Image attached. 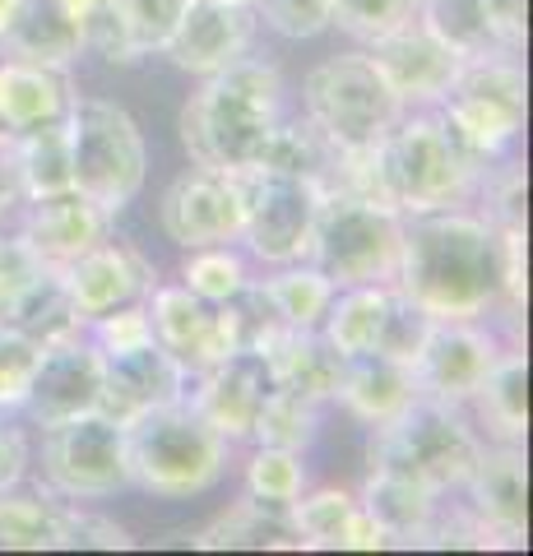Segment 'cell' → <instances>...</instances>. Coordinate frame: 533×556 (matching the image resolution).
I'll use <instances>...</instances> for the list:
<instances>
[{
    "mask_svg": "<svg viewBox=\"0 0 533 556\" xmlns=\"http://www.w3.org/2000/svg\"><path fill=\"white\" fill-rule=\"evenodd\" d=\"M394 288L432 320H483L524 302V228H496L469 208L404 218Z\"/></svg>",
    "mask_w": 533,
    "mask_h": 556,
    "instance_id": "cell-1",
    "label": "cell"
},
{
    "mask_svg": "<svg viewBox=\"0 0 533 556\" xmlns=\"http://www.w3.org/2000/svg\"><path fill=\"white\" fill-rule=\"evenodd\" d=\"M283 121V79L265 61L242 56L204 79L181 108V144L195 167L251 172Z\"/></svg>",
    "mask_w": 533,
    "mask_h": 556,
    "instance_id": "cell-2",
    "label": "cell"
},
{
    "mask_svg": "<svg viewBox=\"0 0 533 556\" xmlns=\"http://www.w3.org/2000/svg\"><path fill=\"white\" fill-rule=\"evenodd\" d=\"M483 167L487 163L432 108H408L381 144L371 149L376 195H381V204L399 208L404 218L436 214V208H464L478 195Z\"/></svg>",
    "mask_w": 533,
    "mask_h": 556,
    "instance_id": "cell-3",
    "label": "cell"
},
{
    "mask_svg": "<svg viewBox=\"0 0 533 556\" xmlns=\"http://www.w3.org/2000/svg\"><path fill=\"white\" fill-rule=\"evenodd\" d=\"M228 445L232 441L218 437L186 399L181 404L144 408L126 422L130 482L167 501L210 492L223 478V468H228Z\"/></svg>",
    "mask_w": 533,
    "mask_h": 556,
    "instance_id": "cell-4",
    "label": "cell"
},
{
    "mask_svg": "<svg viewBox=\"0 0 533 556\" xmlns=\"http://www.w3.org/2000/svg\"><path fill=\"white\" fill-rule=\"evenodd\" d=\"M483 437L469 427L459 404H441V399L418 394L413 404L376 427L371 437V468L413 478L432 492H459L469 478L473 459L483 455Z\"/></svg>",
    "mask_w": 533,
    "mask_h": 556,
    "instance_id": "cell-5",
    "label": "cell"
},
{
    "mask_svg": "<svg viewBox=\"0 0 533 556\" xmlns=\"http://www.w3.org/2000/svg\"><path fill=\"white\" fill-rule=\"evenodd\" d=\"M404 255V214L353 190H325L312 228V265L334 288L394 283Z\"/></svg>",
    "mask_w": 533,
    "mask_h": 556,
    "instance_id": "cell-6",
    "label": "cell"
},
{
    "mask_svg": "<svg viewBox=\"0 0 533 556\" xmlns=\"http://www.w3.org/2000/svg\"><path fill=\"white\" fill-rule=\"evenodd\" d=\"M65 135H71L75 190L107 214H122L144 190L149 172V149L135 116L107 98H75L65 112Z\"/></svg>",
    "mask_w": 533,
    "mask_h": 556,
    "instance_id": "cell-7",
    "label": "cell"
},
{
    "mask_svg": "<svg viewBox=\"0 0 533 556\" xmlns=\"http://www.w3.org/2000/svg\"><path fill=\"white\" fill-rule=\"evenodd\" d=\"M302 102L306 121L343 153L376 149L394 121L408 112L390 93V84L381 79L367 51H343V56L320 61L302 84Z\"/></svg>",
    "mask_w": 533,
    "mask_h": 556,
    "instance_id": "cell-8",
    "label": "cell"
},
{
    "mask_svg": "<svg viewBox=\"0 0 533 556\" xmlns=\"http://www.w3.org/2000/svg\"><path fill=\"white\" fill-rule=\"evenodd\" d=\"M524 108H529V84L520 51H487V56L459 61L450 89L436 102L445 126L483 163L506 159V149L524 130Z\"/></svg>",
    "mask_w": 533,
    "mask_h": 556,
    "instance_id": "cell-9",
    "label": "cell"
},
{
    "mask_svg": "<svg viewBox=\"0 0 533 556\" xmlns=\"http://www.w3.org/2000/svg\"><path fill=\"white\" fill-rule=\"evenodd\" d=\"M42 482L61 501H102L130 486L126 427L107 413H79L47 427L42 437Z\"/></svg>",
    "mask_w": 533,
    "mask_h": 556,
    "instance_id": "cell-10",
    "label": "cell"
},
{
    "mask_svg": "<svg viewBox=\"0 0 533 556\" xmlns=\"http://www.w3.org/2000/svg\"><path fill=\"white\" fill-rule=\"evenodd\" d=\"M242 177V237L265 265H297L312 255V228L325 186L288 172L251 167Z\"/></svg>",
    "mask_w": 533,
    "mask_h": 556,
    "instance_id": "cell-11",
    "label": "cell"
},
{
    "mask_svg": "<svg viewBox=\"0 0 533 556\" xmlns=\"http://www.w3.org/2000/svg\"><path fill=\"white\" fill-rule=\"evenodd\" d=\"M167 241L195 251V247H232L242 237V177L237 172L191 167L167 186L158 204Z\"/></svg>",
    "mask_w": 533,
    "mask_h": 556,
    "instance_id": "cell-12",
    "label": "cell"
},
{
    "mask_svg": "<svg viewBox=\"0 0 533 556\" xmlns=\"http://www.w3.org/2000/svg\"><path fill=\"white\" fill-rule=\"evenodd\" d=\"M506 348L492 334L487 325L478 320H432V334H427L418 362H413V376H418V390L427 399H441V404H469L478 394V386L487 380V371L496 367Z\"/></svg>",
    "mask_w": 533,
    "mask_h": 556,
    "instance_id": "cell-13",
    "label": "cell"
},
{
    "mask_svg": "<svg viewBox=\"0 0 533 556\" xmlns=\"http://www.w3.org/2000/svg\"><path fill=\"white\" fill-rule=\"evenodd\" d=\"M255 28H261L255 5H237V0H186L163 56L177 70H186V75L210 79L218 70L251 56Z\"/></svg>",
    "mask_w": 533,
    "mask_h": 556,
    "instance_id": "cell-14",
    "label": "cell"
},
{
    "mask_svg": "<svg viewBox=\"0 0 533 556\" xmlns=\"http://www.w3.org/2000/svg\"><path fill=\"white\" fill-rule=\"evenodd\" d=\"M98 399H102V353L93 339L75 334L42 348L38 371H33L20 408L33 417V427L47 431L56 422H71L79 413H98Z\"/></svg>",
    "mask_w": 533,
    "mask_h": 556,
    "instance_id": "cell-15",
    "label": "cell"
},
{
    "mask_svg": "<svg viewBox=\"0 0 533 556\" xmlns=\"http://www.w3.org/2000/svg\"><path fill=\"white\" fill-rule=\"evenodd\" d=\"M459 492H469V515L492 543L520 547L529 538V468L520 445H483Z\"/></svg>",
    "mask_w": 533,
    "mask_h": 556,
    "instance_id": "cell-16",
    "label": "cell"
},
{
    "mask_svg": "<svg viewBox=\"0 0 533 556\" xmlns=\"http://www.w3.org/2000/svg\"><path fill=\"white\" fill-rule=\"evenodd\" d=\"M367 56L404 108H436L459 70V56L418 24V14L394 33H385V38H376Z\"/></svg>",
    "mask_w": 533,
    "mask_h": 556,
    "instance_id": "cell-17",
    "label": "cell"
},
{
    "mask_svg": "<svg viewBox=\"0 0 533 556\" xmlns=\"http://www.w3.org/2000/svg\"><path fill=\"white\" fill-rule=\"evenodd\" d=\"M186 376L181 362L167 353L163 343H140L126 353H102V399L98 413H107L112 422H130L144 408H163V404H181L186 399Z\"/></svg>",
    "mask_w": 533,
    "mask_h": 556,
    "instance_id": "cell-18",
    "label": "cell"
},
{
    "mask_svg": "<svg viewBox=\"0 0 533 556\" xmlns=\"http://www.w3.org/2000/svg\"><path fill=\"white\" fill-rule=\"evenodd\" d=\"M149 325H153V343H163L172 357L181 362L186 376L210 371L214 362L232 357V339L223 325V311L200 302L191 288H158L149 292Z\"/></svg>",
    "mask_w": 533,
    "mask_h": 556,
    "instance_id": "cell-19",
    "label": "cell"
},
{
    "mask_svg": "<svg viewBox=\"0 0 533 556\" xmlns=\"http://www.w3.org/2000/svg\"><path fill=\"white\" fill-rule=\"evenodd\" d=\"M274 394V376L265 353H232L214 362L210 371H200V386L186 390L191 404L218 437L228 441H251L255 413L265 408V399Z\"/></svg>",
    "mask_w": 533,
    "mask_h": 556,
    "instance_id": "cell-20",
    "label": "cell"
},
{
    "mask_svg": "<svg viewBox=\"0 0 533 556\" xmlns=\"http://www.w3.org/2000/svg\"><path fill=\"white\" fill-rule=\"evenodd\" d=\"M61 278H65V292H71L84 329H89V320L107 316V311H116V306L144 302L158 274H153V265L130 247V241L107 237L89 255H79L75 265H65Z\"/></svg>",
    "mask_w": 533,
    "mask_h": 556,
    "instance_id": "cell-21",
    "label": "cell"
},
{
    "mask_svg": "<svg viewBox=\"0 0 533 556\" xmlns=\"http://www.w3.org/2000/svg\"><path fill=\"white\" fill-rule=\"evenodd\" d=\"M112 218L102 204H93L79 190H61L47 200H28V218H24V237L38 247L47 265H75L79 255H89L93 247L112 237Z\"/></svg>",
    "mask_w": 533,
    "mask_h": 556,
    "instance_id": "cell-22",
    "label": "cell"
},
{
    "mask_svg": "<svg viewBox=\"0 0 533 556\" xmlns=\"http://www.w3.org/2000/svg\"><path fill=\"white\" fill-rule=\"evenodd\" d=\"M75 84L61 65H33V61H0V130L20 135L33 126L65 121L75 102Z\"/></svg>",
    "mask_w": 533,
    "mask_h": 556,
    "instance_id": "cell-23",
    "label": "cell"
},
{
    "mask_svg": "<svg viewBox=\"0 0 533 556\" xmlns=\"http://www.w3.org/2000/svg\"><path fill=\"white\" fill-rule=\"evenodd\" d=\"M0 56L71 70L84 56L79 24L71 20V10L61 0H20L10 24L0 28Z\"/></svg>",
    "mask_w": 533,
    "mask_h": 556,
    "instance_id": "cell-24",
    "label": "cell"
},
{
    "mask_svg": "<svg viewBox=\"0 0 533 556\" xmlns=\"http://www.w3.org/2000/svg\"><path fill=\"white\" fill-rule=\"evenodd\" d=\"M418 394L422 390H418L413 367H404V362H394V357H381V353L343 357V376L334 390L339 404L367 427H381L390 417H399Z\"/></svg>",
    "mask_w": 533,
    "mask_h": 556,
    "instance_id": "cell-25",
    "label": "cell"
},
{
    "mask_svg": "<svg viewBox=\"0 0 533 556\" xmlns=\"http://www.w3.org/2000/svg\"><path fill=\"white\" fill-rule=\"evenodd\" d=\"M265 362H269L274 386L312 399V404L334 399L339 376H343V357L334 353L320 329H283V334L265 348Z\"/></svg>",
    "mask_w": 533,
    "mask_h": 556,
    "instance_id": "cell-26",
    "label": "cell"
},
{
    "mask_svg": "<svg viewBox=\"0 0 533 556\" xmlns=\"http://www.w3.org/2000/svg\"><path fill=\"white\" fill-rule=\"evenodd\" d=\"M79 515L61 496H14L0 492V552H56L79 547Z\"/></svg>",
    "mask_w": 533,
    "mask_h": 556,
    "instance_id": "cell-27",
    "label": "cell"
},
{
    "mask_svg": "<svg viewBox=\"0 0 533 556\" xmlns=\"http://www.w3.org/2000/svg\"><path fill=\"white\" fill-rule=\"evenodd\" d=\"M363 506L371 510L376 525L385 529L390 543H427V533H432L436 515H441V492H432V486H422L413 478L385 473V468H371Z\"/></svg>",
    "mask_w": 533,
    "mask_h": 556,
    "instance_id": "cell-28",
    "label": "cell"
},
{
    "mask_svg": "<svg viewBox=\"0 0 533 556\" xmlns=\"http://www.w3.org/2000/svg\"><path fill=\"white\" fill-rule=\"evenodd\" d=\"M469 404L483 417L492 441L524 445V437H529V362L520 348H506V353L496 357V367L487 371V380L478 386Z\"/></svg>",
    "mask_w": 533,
    "mask_h": 556,
    "instance_id": "cell-29",
    "label": "cell"
},
{
    "mask_svg": "<svg viewBox=\"0 0 533 556\" xmlns=\"http://www.w3.org/2000/svg\"><path fill=\"white\" fill-rule=\"evenodd\" d=\"M390 302H394V283L343 288V292H334L330 311H325L320 334L330 339V348H334L339 357L376 353V339H381V325L390 316Z\"/></svg>",
    "mask_w": 533,
    "mask_h": 556,
    "instance_id": "cell-30",
    "label": "cell"
},
{
    "mask_svg": "<svg viewBox=\"0 0 533 556\" xmlns=\"http://www.w3.org/2000/svg\"><path fill=\"white\" fill-rule=\"evenodd\" d=\"M0 325L14 329V334H24V339H33L38 348L84 334V320H79V311H75V302H71V292H65L61 265H51V269L38 278V283H33L24 298L14 302L5 316H0Z\"/></svg>",
    "mask_w": 533,
    "mask_h": 556,
    "instance_id": "cell-31",
    "label": "cell"
},
{
    "mask_svg": "<svg viewBox=\"0 0 533 556\" xmlns=\"http://www.w3.org/2000/svg\"><path fill=\"white\" fill-rule=\"evenodd\" d=\"M14 167H20L24 204L61 195V190H75L71 135H65V121H51V126H33V130L14 135Z\"/></svg>",
    "mask_w": 533,
    "mask_h": 556,
    "instance_id": "cell-32",
    "label": "cell"
},
{
    "mask_svg": "<svg viewBox=\"0 0 533 556\" xmlns=\"http://www.w3.org/2000/svg\"><path fill=\"white\" fill-rule=\"evenodd\" d=\"M195 547H302V538L292 529L288 506L246 496L204 533H195Z\"/></svg>",
    "mask_w": 533,
    "mask_h": 556,
    "instance_id": "cell-33",
    "label": "cell"
},
{
    "mask_svg": "<svg viewBox=\"0 0 533 556\" xmlns=\"http://www.w3.org/2000/svg\"><path fill=\"white\" fill-rule=\"evenodd\" d=\"M418 24L450 47L459 61L487 56V51H506L483 0H418Z\"/></svg>",
    "mask_w": 533,
    "mask_h": 556,
    "instance_id": "cell-34",
    "label": "cell"
},
{
    "mask_svg": "<svg viewBox=\"0 0 533 556\" xmlns=\"http://www.w3.org/2000/svg\"><path fill=\"white\" fill-rule=\"evenodd\" d=\"M265 298L274 302V311H279V320L288 329H320L325 311H330L334 302V283L325 278L312 260H297V265H279V274L265 278Z\"/></svg>",
    "mask_w": 533,
    "mask_h": 556,
    "instance_id": "cell-35",
    "label": "cell"
},
{
    "mask_svg": "<svg viewBox=\"0 0 533 556\" xmlns=\"http://www.w3.org/2000/svg\"><path fill=\"white\" fill-rule=\"evenodd\" d=\"M316 431H320V404L274 386V394L265 399V408L255 413L251 441L279 445V450H297V455H302V450L316 441Z\"/></svg>",
    "mask_w": 533,
    "mask_h": 556,
    "instance_id": "cell-36",
    "label": "cell"
},
{
    "mask_svg": "<svg viewBox=\"0 0 533 556\" xmlns=\"http://www.w3.org/2000/svg\"><path fill=\"white\" fill-rule=\"evenodd\" d=\"M288 515H292V529H297L302 547H343V533H348L353 515H357V496L334 492V486L312 492V496L302 492L288 506Z\"/></svg>",
    "mask_w": 533,
    "mask_h": 556,
    "instance_id": "cell-37",
    "label": "cell"
},
{
    "mask_svg": "<svg viewBox=\"0 0 533 556\" xmlns=\"http://www.w3.org/2000/svg\"><path fill=\"white\" fill-rule=\"evenodd\" d=\"M246 283H251V274L232 247H195L181 269V288H191L210 306H223L228 298H237Z\"/></svg>",
    "mask_w": 533,
    "mask_h": 556,
    "instance_id": "cell-38",
    "label": "cell"
},
{
    "mask_svg": "<svg viewBox=\"0 0 533 556\" xmlns=\"http://www.w3.org/2000/svg\"><path fill=\"white\" fill-rule=\"evenodd\" d=\"M71 10V20L79 24V38L84 51H98L107 61H135V47H130V28H126V14H122V0H61Z\"/></svg>",
    "mask_w": 533,
    "mask_h": 556,
    "instance_id": "cell-39",
    "label": "cell"
},
{
    "mask_svg": "<svg viewBox=\"0 0 533 556\" xmlns=\"http://www.w3.org/2000/svg\"><path fill=\"white\" fill-rule=\"evenodd\" d=\"M306 492V468L297 450H279V445H261L255 459L246 464V496L255 501H274V506H292Z\"/></svg>",
    "mask_w": 533,
    "mask_h": 556,
    "instance_id": "cell-40",
    "label": "cell"
},
{
    "mask_svg": "<svg viewBox=\"0 0 533 556\" xmlns=\"http://www.w3.org/2000/svg\"><path fill=\"white\" fill-rule=\"evenodd\" d=\"M413 14H418V0H330V24L363 42L385 38V33L408 24Z\"/></svg>",
    "mask_w": 533,
    "mask_h": 556,
    "instance_id": "cell-41",
    "label": "cell"
},
{
    "mask_svg": "<svg viewBox=\"0 0 533 556\" xmlns=\"http://www.w3.org/2000/svg\"><path fill=\"white\" fill-rule=\"evenodd\" d=\"M427 334H432V316L418 311L399 288H394V302H390V316L381 325V339H376V353L413 367L418 353H422V343H427Z\"/></svg>",
    "mask_w": 533,
    "mask_h": 556,
    "instance_id": "cell-42",
    "label": "cell"
},
{
    "mask_svg": "<svg viewBox=\"0 0 533 556\" xmlns=\"http://www.w3.org/2000/svg\"><path fill=\"white\" fill-rule=\"evenodd\" d=\"M181 10H186V0H122L135 61L158 56V51L167 47V38H172V28H177V20H181Z\"/></svg>",
    "mask_w": 533,
    "mask_h": 556,
    "instance_id": "cell-43",
    "label": "cell"
},
{
    "mask_svg": "<svg viewBox=\"0 0 533 556\" xmlns=\"http://www.w3.org/2000/svg\"><path fill=\"white\" fill-rule=\"evenodd\" d=\"M51 265L38 255V247L20 232V237H0V316L38 283Z\"/></svg>",
    "mask_w": 533,
    "mask_h": 556,
    "instance_id": "cell-44",
    "label": "cell"
},
{
    "mask_svg": "<svg viewBox=\"0 0 533 556\" xmlns=\"http://www.w3.org/2000/svg\"><path fill=\"white\" fill-rule=\"evenodd\" d=\"M38 357H42L38 343L0 325V413L24 404L28 380H33V371H38Z\"/></svg>",
    "mask_w": 533,
    "mask_h": 556,
    "instance_id": "cell-45",
    "label": "cell"
},
{
    "mask_svg": "<svg viewBox=\"0 0 533 556\" xmlns=\"http://www.w3.org/2000/svg\"><path fill=\"white\" fill-rule=\"evenodd\" d=\"M93 329V343L98 353H126V348H140L153 339V325H149V302H126L107 311V316L89 320Z\"/></svg>",
    "mask_w": 533,
    "mask_h": 556,
    "instance_id": "cell-46",
    "label": "cell"
},
{
    "mask_svg": "<svg viewBox=\"0 0 533 556\" xmlns=\"http://www.w3.org/2000/svg\"><path fill=\"white\" fill-rule=\"evenodd\" d=\"M255 14L283 38H316L330 28V0H255Z\"/></svg>",
    "mask_w": 533,
    "mask_h": 556,
    "instance_id": "cell-47",
    "label": "cell"
},
{
    "mask_svg": "<svg viewBox=\"0 0 533 556\" xmlns=\"http://www.w3.org/2000/svg\"><path fill=\"white\" fill-rule=\"evenodd\" d=\"M24 473H28V445H24L20 431H14L5 417H0V492L20 486Z\"/></svg>",
    "mask_w": 533,
    "mask_h": 556,
    "instance_id": "cell-48",
    "label": "cell"
},
{
    "mask_svg": "<svg viewBox=\"0 0 533 556\" xmlns=\"http://www.w3.org/2000/svg\"><path fill=\"white\" fill-rule=\"evenodd\" d=\"M492 24H496V38H502L506 51H524V0H483Z\"/></svg>",
    "mask_w": 533,
    "mask_h": 556,
    "instance_id": "cell-49",
    "label": "cell"
},
{
    "mask_svg": "<svg viewBox=\"0 0 533 556\" xmlns=\"http://www.w3.org/2000/svg\"><path fill=\"white\" fill-rule=\"evenodd\" d=\"M20 204H24V190H20V167H14V135L0 130V218Z\"/></svg>",
    "mask_w": 533,
    "mask_h": 556,
    "instance_id": "cell-50",
    "label": "cell"
},
{
    "mask_svg": "<svg viewBox=\"0 0 533 556\" xmlns=\"http://www.w3.org/2000/svg\"><path fill=\"white\" fill-rule=\"evenodd\" d=\"M14 5H20V0H0V28L10 24V14H14Z\"/></svg>",
    "mask_w": 533,
    "mask_h": 556,
    "instance_id": "cell-51",
    "label": "cell"
},
{
    "mask_svg": "<svg viewBox=\"0 0 533 556\" xmlns=\"http://www.w3.org/2000/svg\"><path fill=\"white\" fill-rule=\"evenodd\" d=\"M237 5H255V0H237Z\"/></svg>",
    "mask_w": 533,
    "mask_h": 556,
    "instance_id": "cell-52",
    "label": "cell"
}]
</instances>
